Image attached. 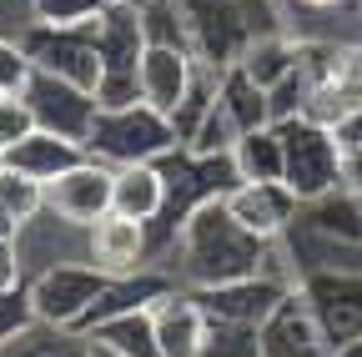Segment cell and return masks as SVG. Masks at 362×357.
<instances>
[{
    "label": "cell",
    "mask_w": 362,
    "mask_h": 357,
    "mask_svg": "<svg viewBox=\"0 0 362 357\" xmlns=\"http://www.w3.org/2000/svg\"><path fill=\"white\" fill-rule=\"evenodd\" d=\"M111 192H116V166L86 156L71 171H61L56 182H45V206L76 221V227H90V221H101L111 211Z\"/></svg>",
    "instance_id": "cell-9"
},
{
    "label": "cell",
    "mask_w": 362,
    "mask_h": 357,
    "mask_svg": "<svg viewBox=\"0 0 362 357\" xmlns=\"http://www.w3.org/2000/svg\"><path fill=\"white\" fill-rule=\"evenodd\" d=\"M202 61L192 46H171V40H151L141 56V101L161 116H176L181 101H187L192 81H197Z\"/></svg>",
    "instance_id": "cell-12"
},
{
    "label": "cell",
    "mask_w": 362,
    "mask_h": 357,
    "mask_svg": "<svg viewBox=\"0 0 362 357\" xmlns=\"http://www.w3.org/2000/svg\"><path fill=\"white\" fill-rule=\"evenodd\" d=\"M216 91H221L226 111L237 116L242 131H262V126H272V96H267V86H257L242 66H226L221 81H216Z\"/></svg>",
    "instance_id": "cell-22"
},
{
    "label": "cell",
    "mask_w": 362,
    "mask_h": 357,
    "mask_svg": "<svg viewBox=\"0 0 362 357\" xmlns=\"http://www.w3.org/2000/svg\"><path fill=\"white\" fill-rule=\"evenodd\" d=\"M277 131H282V151H287L282 182H287V192L302 206L342 187V146H337V131L317 126V121H287Z\"/></svg>",
    "instance_id": "cell-4"
},
{
    "label": "cell",
    "mask_w": 362,
    "mask_h": 357,
    "mask_svg": "<svg viewBox=\"0 0 362 357\" xmlns=\"http://www.w3.org/2000/svg\"><path fill=\"white\" fill-rule=\"evenodd\" d=\"M302 292L322 332L332 337V347L362 337V272H317V277H302Z\"/></svg>",
    "instance_id": "cell-15"
},
{
    "label": "cell",
    "mask_w": 362,
    "mask_h": 357,
    "mask_svg": "<svg viewBox=\"0 0 362 357\" xmlns=\"http://www.w3.org/2000/svg\"><path fill=\"white\" fill-rule=\"evenodd\" d=\"M16 237H21V216L0 201V242H16Z\"/></svg>",
    "instance_id": "cell-37"
},
{
    "label": "cell",
    "mask_w": 362,
    "mask_h": 357,
    "mask_svg": "<svg viewBox=\"0 0 362 357\" xmlns=\"http://www.w3.org/2000/svg\"><path fill=\"white\" fill-rule=\"evenodd\" d=\"M237 136H242V126H237V116L226 111V101H221V91H216V101H211V111L202 116V126H197V136L187 141V151H197V156H232Z\"/></svg>",
    "instance_id": "cell-25"
},
{
    "label": "cell",
    "mask_w": 362,
    "mask_h": 357,
    "mask_svg": "<svg viewBox=\"0 0 362 357\" xmlns=\"http://www.w3.org/2000/svg\"><path fill=\"white\" fill-rule=\"evenodd\" d=\"M86 262L101 277H136L156 267V237L146 221H131L121 211H106L86 227Z\"/></svg>",
    "instance_id": "cell-7"
},
{
    "label": "cell",
    "mask_w": 362,
    "mask_h": 357,
    "mask_svg": "<svg viewBox=\"0 0 362 357\" xmlns=\"http://www.w3.org/2000/svg\"><path fill=\"white\" fill-rule=\"evenodd\" d=\"M35 76V66H30V56H25V46L21 40H6L0 35V91H25V81Z\"/></svg>",
    "instance_id": "cell-31"
},
{
    "label": "cell",
    "mask_w": 362,
    "mask_h": 357,
    "mask_svg": "<svg viewBox=\"0 0 362 357\" xmlns=\"http://www.w3.org/2000/svg\"><path fill=\"white\" fill-rule=\"evenodd\" d=\"M35 327V307H30V292L16 287V292H0V347H11L21 332Z\"/></svg>",
    "instance_id": "cell-28"
},
{
    "label": "cell",
    "mask_w": 362,
    "mask_h": 357,
    "mask_svg": "<svg viewBox=\"0 0 362 357\" xmlns=\"http://www.w3.org/2000/svg\"><path fill=\"white\" fill-rule=\"evenodd\" d=\"M337 146H342V156H347V151H362V111H352V116L337 126Z\"/></svg>",
    "instance_id": "cell-35"
},
{
    "label": "cell",
    "mask_w": 362,
    "mask_h": 357,
    "mask_svg": "<svg viewBox=\"0 0 362 357\" xmlns=\"http://www.w3.org/2000/svg\"><path fill=\"white\" fill-rule=\"evenodd\" d=\"M21 262H25V282L35 272H45V267H61V262H86V227H76V221L56 216L51 206H45L40 216H30L21 237Z\"/></svg>",
    "instance_id": "cell-16"
},
{
    "label": "cell",
    "mask_w": 362,
    "mask_h": 357,
    "mask_svg": "<svg viewBox=\"0 0 362 357\" xmlns=\"http://www.w3.org/2000/svg\"><path fill=\"white\" fill-rule=\"evenodd\" d=\"M151 327H156V347H161V357H202L211 317H206V307L197 302L192 287L171 282V287L151 302Z\"/></svg>",
    "instance_id": "cell-13"
},
{
    "label": "cell",
    "mask_w": 362,
    "mask_h": 357,
    "mask_svg": "<svg viewBox=\"0 0 362 357\" xmlns=\"http://www.w3.org/2000/svg\"><path fill=\"white\" fill-rule=\"evenodd\" d=\"M101 6H136V11H141L146 0H101Z\"/></svg>",
    "instance_id": "cell-39"
},
{
    "label": "cell",
    "mask_w": 362,
    "mask_h": 357,
    "mask_svg": "<svg viewBox=\"0 0 362 357\" xmlns=\"http://www.w3.org/2000/svg\"><path fill=\"white\" fill-rule=\"evenodd\" d=\"M86 337L101 342V347H111L116 357H161L156 327H151V307H141V312H121V317H111V322H101V327H90Z\"/></svg>",
    "instance_id": "cell-21"
},
{
    "label": "cell",
    "mask_w": 362,
    "mask_h": 357,
    "mask_svg": "<svg viewBox=\"0 0 362 357\" xmlns=\"http://www.w3.org/2000/svg\"><path fill=\"white\" fill-rule=\"evenodd\" d=\"M25 292H30V307H35V322L81 332L86 312L96 307V297L106 292V277H101L90 262H61V267L35 272V277L25 282Z\"/></svg>",
    "instance_id": "cell-5"
},
{
    "label": "cell",
    "mask_w": 362,
    "mask_h": 357,
    "mask_svg": "<svg viewBox=\"0 0 362 357\" xmlns=\"http://www.w3.org/2000/svg\"><path fill=\"white\" fill-rule=\"evenodd\" d=\"M6 96H16V91H0V101H6Z\"/></svg>",
    "instance_id": "cell-40"
},
{
    "label": "cell",
    "mask_w": 362,
    "mask_h": 357,
    "mask_svg": "<svg viewBox=\"0 0 362 357\" xmlns=\"http://www.w3.org/2000/svg\"><path fill=\"white\" fill-rule=\"evenodd\" d=\"M21 96L30 101V111H35V121H40L45 131H56V136H66V141H81V146L90 141L96 116H101L96 91H86V86H76V81H61V76H51V71H35V76L25 81Z\"/></svg>",
    "instance_id": "cell-8"
},
{
    "label": "cell",
    "mask_w": 362,
    "mask_h": 357,
    "mask_svg": "<svg viewBox=\"0 0 362 357\" xmlns=\"http://www.w3.org/2000/svg\"><path fill=\"white\" fill-rule=\"evenodd\" d=\"M282 6V21L292 16H332V11H352L357 0H277Z\"/></svg>",
    "instance_id": "cell-34"
},
{
    "label": "cell",
    "mask_w": 362,
    "mask_h": 357,
    "mask_svg": "<svg viewBox=\"0 0 362 357\" xmlns=\"http://www.w3.org/2000/svg\"><path fill=\"white\" fill-rule=\"evenodd\" d=\"M237 66H242L257 86H267V91H272L277 81H287V76L297 71V35H287V30H262V35H252Z\"/></svg>",
    "instance_id": "cell-19"
},
{
    "label": "cell",
    "mask_w": 362,
    "mask_h": 357,
    "mask_svg": "<svg viewBox=\"0 0 362 357\" xmlns=\"http://www.w3.org/2000/svg\"><path fill=\"white\" fill-rule=\"evenodd\" d=\"M232 166L242 182H282L287 171V151H282V131L262 126V131H242L232 146Z\"/></svg>",
    "instance_id": "cell-20"
},
{
    "label": "cell",
    "mask_w": 362,
    "mask_h": 357,
    "mask_svg": "<svg viewBox=\"0 0 362 357\" xmlns=\"http://www.w3.org/2000/svg\"><path fill=\"white\" fill-rule=\"evenodd\" d=\"M202 357H262V327H247V322H221V317H211Z\"/></svg>",
    "instance_id": "cell-26"
},
{
    "label": "cell",
    "mask_w": 362,
    "mask_h": 357,
    "mask_svg": "<svg viewBox=\"0 0 362 357\" xmlns=\"http://www.w3.org/2000/svg\"><path fill=\"white\" fill-rule=\"evenodd\" d=\"M16 287H25L21 247H16V242H0V292H16Z\"/></svg>",
    "instance_id": "cell-33"
},
{
    "label": "cell",
    "mask_w": 362,
    "mask_h": 357,
    "mask_svg": "<svg viewBox=\"0 0 362 357\" xmlns=\"http://www.w3.org/2000/svg\"><path fill=\"white\" fill-rule=\"evenodd\" d=\"M292 292V282L272 277V272H252V277H237V282H221V287H202L197 302L206 307V317H221V322H247V327H262L277 302Z\"/></svg>",
    "instance_id": "cell-11"
},
{
    "label": "cell",
    "mask_w": 362,
    "mask_h": 357,
    "mask_svg": "<svg viewBox=\"0 0 362 357\" xmlns=\"http://www.w3.org/2000/svg\"><path fill=\"white\" fill-rule=\"evenodd\" d=\"M101 11H106L101 0H35L40 25H90Z\"/></svg>",
    "instance_id": "cell-30"
},
{
    "label": "cell",
    "mask_w": 362,
    "mask_h": 357,
    "mask_svg": "<svg viewBox=\"0 0 362 357\" xmlns=\"http://www.w3.org/2000/svg\"><path fill=\"white\" fill-rule=\"evenodd\" d=\"M25 56L35 71H51L61 81H76L86 91L101 86V51H96V21L90 25H35L25 35Z\"/></svg>",
    "instance_id": "cell-6"
},
{
    "label": "cell",
    "mask_w": 362,
    "mask_h": 357,
    "mask_svg": "<svg viewBox=\"0 0 362 357\" xmlns=\"http://www.w3.org/2000/svg\"><path fill=\"white\" fill-rule=\"evenodd\" d=\"M111 211L156 227L161 211H166V171H161V161H131V166H116Z\"/></svg>",
    "instance_id": "cell-17"
},
{
    "label": "cell",
    "mask_w": 362,
    "mask_h": 357,
    "mask_svg": "<svg viewBox=\"0 0 362 357\" xmlns=\"http://www.w3.org/2000/svg\"><path fill=\"white\" fill-rule=\"evenodd\" d=\"M76 161H86V146L81 141H66V136H56V131H30L25 141H16L11 151H6V166H16V171H25V176H35V182H56L61 171H71Z\"/></svg>",
    "instance_id": "cell-18"
},
{
    "label": "cell",
    "mask_w": 362,
    "mask_h": 357,
    "mask_svg": "<svg viewBox=\"0 0 362 357\" xmlns=\"http://www.w3.org/2000/svg\"><path fill=\"white\" fill-rule=\"evenodd\" d=\"M86 352H90V337L86 332L45 327V322H35L30 332H21L11 347H0V357H86Z\"/></svg>",
    "instance_id": "cell-24"
},
{
    "label": "cell",
    "mask_w": 362,
    "mask_h": 357,
    "mask_svg": "<svg viewBox=\"0 0 362 357\" xmlns=\"http://www.w3.org/2000/svg\"><path fill=\"white\" fill-rule=\"evenodd\" d=\"M86 357H116V352H111V347H101V342H90V352H86Z\"/></svg>",
    "instance_id": "cell-38"
},
{
    "label": "cell",
    "mask_w": 362,
    "mask_h": 357,
    "mask_svg": "<svg viewBox=\"0 0 362 357\" xmlns=\"http://www.w3.org/2000/svg\"><path fill=\"white\" fill-rule=\"evenodd\" d=\"M0 161H6V156H0Z\"/></svg>",
    "instance_id": "cell-42"
},
{
    "label": "cell",
    "mask_w": 362,
    "mask_h": 357,
    "mask_svg": "<svg viewBox=\"0 0 362 357\" xmlns=\"http://www.w3.org/2000/svg\"><path fill=\"white\" fill-rule=\"evenodd\" d=\"M35 0H0V35L6 40H21L25 46V35L35 30Z\"/></svg>",
    "instance_id": "cell-32"
},
{
    "label": "cell",
    "mask_w": 362,
    "mask_h": 357,
    "mask_svg": "<svg viewBox=\"0 0 362 357\" xmlns=\"http://www.w3.org/2000/svg\"><path fill=\"white\" fill-rule=\"evenodd\" d=\"M171 151H181V136L171 116L151 111L146 101L121 106V111H101L96 131L86 141V156H96L106 166H131V161H166Z\"/></svg>",
    "instance_id": "cell-3"
},
{
    "label": "cell",
    "mask_w": 362,
    "mask_h": 357,
    "mask_svg": "<svg viewBox=\"0 0 362 357\" xmlns=\"http://www.w3.org/2000/svg\"><path fill=\"white\" fill-rule=\"evenodd\" d=\"M226 211H232L257 242H282L292 232L302 201L287 192V182H242L237 192H226Z\"/></svg>",
    "instance_id": "cell-14"
},
{
    "label": "cell",
    "mask_w": 362,
    "mask_h": 357,
    "mask_svg": "<svg viewBox=\"0 0 362 357\" xmlns=\"http://www.w3.org/2000/svg\"><path fill=\"white\" fill-rule=\"evenodd\" d=\"M151 46L146 21L136 6H106L96 16V51H101V111H121L141 101V56Z\"/></svg>",
    "instance_id": "cell-2"
},
{
    "label": "cell",
    "mask_w": 362,
    "mask_h": 357,
    "mask_svg": "<svg viewBox=\"0 0 362 357\" xmlns=\"http://www.w3.org/2000/svg\"><path fill=\"white\" fill-rule=\"evenodd\" d=\"M267 247L272 242H257L242 221L226 211V197L216 201H202L187 221L161 262V272L176 277L181 287H221V282H237V277H252L267 267Z\"/></svg>",
    "instance_id": "cell-1"
},
{
    "label": "cell",
    "mask_w": 362,
    "mask_h": 357,
    "mask_svg": "<svg viewBox=\"0 0 362 357\" xmlns=\"http://www.w3.org/2000/svg\"><path fill=\"white\" fill-rule=\"evenodd\" d=\"M342 187L347 192H362V151H347L342 156Z\"/></svg>",
    "instance_id": "cell-36"
},
{
    "label": "cell",
    "mask_w": 362,
    "mask_h": 357,
    "mask_svg": "<svg viewBox=\"0 0 362 357\" xmlns=\"http://www.w3.org/2000/svg\"><path fill=\"white\" fill-rule=\"evenodd\" d=\"M30 131H40L30 101H25V96H6V101H0V156H6L16 141H25Z\"/></svg>",
    "instance_id": "cell-29"
},
{
    "label": "cell",
    "mask_w": 362,
    "mask_h": 357,
    "mask_svg": "<svg viewBox=\"0 0 362 357\" xmlns=\"http://www.w3.org/2000/svg\"><path fill=\"white\" fill-rule=\"evenodd\" d=\"M357 11H362V0H357Z\"/></svg>",
    "instance_id": "cell-41"
},
{
    "label": "cell",
    "mask_w": 362,
    "mask_h": 357,
    "mask_svg": "<svg viewBox=\"0 0 362 357\" xmlns=\"http://www.w3.org/2000/svg\"><path fill=\"white\" fill-rule=\"evenodd\" d=\"M0 201H6L21 216V227H25L30 216L45 211V182H35V176H25V171H16V166L0 161Z\"/></svg>",
    "instance_id": "cell-27"
},
{
    "label": "cell",
    "mask_w": 362,
    "mask_h": 357,
    "mask_svg": "<svg viewBox=\"0 0 362 357\" xmlns=\"http://www.w3.org/2000/svg\"><path fill=\"white\" fill-rule=\"evenodd\" d=\"M352 111H362V86L357 81H342V76H327V81H317L312 91H307L302 121H317V126L337 131Z\"/></svg>",
    "instance_id": "cell-23"
},
{
    "label": "cell",
    "mask_w": 362,
    "mask_h": 357,
    "mask_svg": "<svg viewBox=\"0 0 362 357\" xmlns=\"http://www.w3.org/2000/svg\"><path fill=\"white\" fill-rule=\"evenodd\" d=\"M262 357H332V337L322 332L302 287H292L262 322Z\"/></svg>",
    "instance_id": "cell-10"
}]
</instances>
